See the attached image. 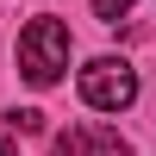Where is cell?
Segmentation results:
<instances>
[{
	"label": "cell",
	"instance_id": "obj_1",
	"mask_svg": "<svg viewBox=\"0 0 156 156\" xmlns=\"http://www.w3.org/2000/svg\"><path fill=\"white\" fill-rule=\"evenodd\" d=\"M62 69H69V25L37 12L19 31V75L31 87H50V81H62Z\"/></svg>",
	"mask_w": 156,
	"mask_h": 156
},
{
	"label": "cell",
	"instance_id": "obj_4",
	"mask_svg": "<svg viewBox=\"0 0 156 156\" xmlns=\"http://www.w3.org/2000/svg\"><path fill=\"white\" fill-rule=\"evenodd\" d=\"M50 156H87V131H62L50 144Z\"/></svg>",
	"mask_w": 156,
	"mask_h": 156
},
{
	"label": "cell",
	"instance_id": "obj_6",
	"mask_svg": "<svg viewBox=\"0 0 156 156\" xmlns=\"http://www.w3.org/2000/svg\"><path fill=\"white\" fill-rule=\"evenodd\" d=\"M94 12H100V19H106V25H119L125 12H131V0H94Z\"/></svg>",
	"mask_w": 156,
	"mask_h": 156
},
{
	"label": "cell",
	"instance_id": "obj_5",
	"mask_svg": "<svg viewBox=\"0 0 156 156\" xmlns=\"http://www.w3.org/2000/svg\"><path fill=\"white\" fill-rule=\"evenodd\" d=\"M12 131H25V137H31V131H44V112H37V106H19V112H12Z\"/></svg>",
	"mask_w": 156,
	"mask_h": 156
},
{
	"label": "cell",
	"instance_id": "obj_3",
	"mask_svg": "<svg viewBox=\"0 0 156 156\" xmlns=\"http://www.w3.org/2000/svg\"><path fill=\"white\" fill-rule=\"evenodd\" d=\"M94 150H100V156H131V144H125L119 131H106V125L94 131Z\"/></svg>",
	"mask_w": 156,
	"mask_h": 156
},
{
	"label": "cell",
	"instance_id": "obj_2",
	"mask_svg": "<svg viewBox=\"0 0 156 156\" xmlns=\"http://www.w3.org/2000/svg\"><path fill=\"white\" fill-rule=\"evenodd\" d=\"M81 100H87L94 112H125V106L137 100V69H131L125 56H94V62L81 69Z\"/></svg>",
	"mask_w": 156,
	"mask_h": 156
},
{
	"label": "cell",
	"instance_id": "obj_7",
	"mask_svg": "<svg viewBox=\"0 0 156 156\" xmlns=\"http://www.w3.org/2000/svg\"><path fill=\"white\" fill-rule=\"evenodd\" d=\"M0 156H12V144H6V137H0Z\"/></svg>",
	"mask_w": 156,
	"mask_h": 156
}]
</instances>
